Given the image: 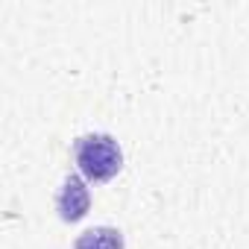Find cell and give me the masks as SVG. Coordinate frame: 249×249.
<instances>
[{
    "label": "cell",
    "mask_w": 249,
    "mask_h": 249,
    "mask_svg": "<svg viewBox=\"0 0 249 249\" xmlns=\"http://www.w3.org/2000/svg\"><path fill=\"white\" fill-rule=\"evenodd\" d=\"M73 159H76L82 179H88V182H108L123 167L120 144L106 132H88V135L76 138L73 141Z\"/></svg>",
    "instance_id": "6da1fadb"
},
{
    "label": "cell",
    "mask_w": 249,
    "mask_h": 249,
    "mask_svg": "<svg viewBox=\"0 0 249 249\" xmlns=\"http://www.w3.org/2000/svg\"><path fill=\"white\" fill-rule=\"evenodd\" d=\"M88 208H91V194L85 188V179L71 173L56 194V211L65 223H79L88 214Z\"/></svg>",
    "instance_id": "7a4b0ae2"
},
{
    "label": "cell",
    "mask_w": 249,
    "mask_h": 249,
    "mask_svg": "<svg viewBox=\"0 0 249 249\" xmlns=\"http://www.w3.org/2000/svg\"><path fill=\"white\" fill-rule=\"evenodd\" d=\"M73 249H126V240H123L120 229L111 226H94L88 231H82L73 243Z\"/></svg>",
    "instance_id": "3957f363"
}]
</instances>
